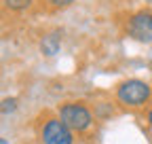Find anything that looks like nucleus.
Wrapping results in <instances>:
<instances>
[{"instance_id":"1","label":"nucleus","mask_w":152,"mask_h":144,"mask_svg":"<svg viewBox=\"0 0 152 144\" xmlns=\"http://www.w3.org/2000/svg\"><path fill=\"white\" fill-rule=\"evenodd\" d=\"M152 98V87L142 79H127L116 87V100L129 108H142Z\"/></svg>"},{"instance_id":"2","label":"nucleus","mask_w":152,"mask_h":144,"mask_svg":"<svg viewBox=\"0 0 152 144\" xmlns=\"http://www.w3.org/2000/svg\"><path fill=\"white\" fill-rule=\"evenodd\" d=\"M57 112L72 132H87L93 125V115L83 102H66L59 106Z\"/></svg>"},{"instance_id":"3","label":"nucleus","mask_w":152,"mask_h":144,"mask_svg":"<svg viewBox=\"0 0 152 144\" xmlns=\"http://www.w3.org/2000/svg\"><path fill=\"white\" fill-rule=\"evenodd\" d=\"M125 32L129 38L137 40V43H152V11L142 9L129 15V19L125 24Z\"/></svg>"},{"instance_id":"4","label":"nucleus","mask_w":152,"mask_h":144,"mask_svg":"<svg viewBox=\"0 0 152 144\" xmlns=\"http://www.w3.org/2000/svg\"><path fill=\"white\" fill-rule=\"evenodd\" d=\"M42 144H74V134L59 117H51L40 127Z\"/></svg>"},{"instance_id":"5","label":"nucleus","mask_w":152,"mask_h":144,"mask_svg":"<svg viewBox=\"0 0 152 144\" xmlns=\"http://www.w3.org/2000/svg\"><path fill=\"white\" fill-rule=\"evenodd\" d=\"M59 47H61V34L59 32H49L45 34L42 38H40V51H42V55H57L59 53Z\"/></svg>"},{"instance_id":"6","label":"nucleus","mask_w":152,"mask_h":144,"mask_svg":"<svg viewBox=\"0 0 152 144\" xmlns=\"http://www.w3.org/2000/svg\"><path fill=\"white\" fill-rule=\"evenodd\" d=\"M34 0H2V7L7 11H15V13H21V11H28L32 7Z\"/></svg>"},{"instance_id":"7","label":"nucleus","mask_w":152,"mask_h":144,"mask_svg":"<svg viewBox=\"0 0 152 144\" xmlns=\"http://www.w3.org/2000/svg\"><path fill=\"white\" fill-rule=\"evenodd\" d=\"M72 2H74V0H45V4H47L49 9H53V11L66 9V7H70Z\"/></svg>"},{"instance_id":"8","label":"nucleus","mask_w":152,"mask_h":144,"mask_svg":"<svg viewBox=\"0 0 152 144\" xmlns=\"http://www.w3.org/2000/svg\"><path fill=\"white\" fill-rule=\"evenodd\" d=\"M17 108V100L15 98H7V100H2V115H9V110L13 112Z\"/></svg>"},{"instance_id":"9","label":"nucleus","mask_w":152,"mask_h":144,"mask_svg":"<svg viewBox=\"0 0 152 144\" xmlns=\"http://www.w3.org/2000/svg\"><path fill=\"white\" fill-rule=\"evenodd\" d=\"M148 123L152 125V108H150V112H148Z\"/></svg>"},{"instance_id":"10","label":"nucleus","mask_w":152,"mask_h":144,"mask_svg":"<svg viewBox=\"0 0 152 144\" xmlns=\"http://www.w3.org/2000/svg\"><path fill=\"white\" fill-rule=\"evenodd\" d=\"M144 2H148V4H152V0H144Z\"/></svg>"},{"instance_id":"11","label":"nucleus","mask_w":152,"mask_h":144,"mask_svg":"<svg viewBox=\"0 0 152 144\" xmlns=\"http://www.w3.org/2000/svg\"><path fill=\"white\" fill-rule=\"evenodd\" d=\"M2 144H9V142H7V140H2Z\"/></svg>"}]
</instances>
